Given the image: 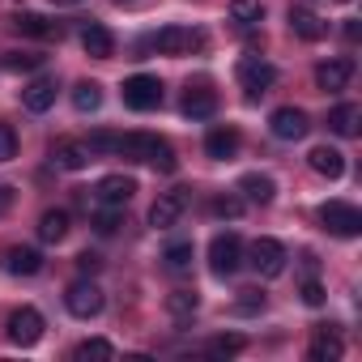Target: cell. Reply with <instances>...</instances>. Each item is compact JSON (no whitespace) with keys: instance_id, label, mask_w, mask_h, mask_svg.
Wrapping results in <instances>:
<instances>
[{"instance_id":"6da1fadb","label":"cell","mask_w":362,"mask_h":362,"mask_svg":"<svg viewBox=\"0 0 362 362\" xmlns=\"http://www.w3.org/2000/svg\"><path fill=\"white\" fill-rule=\"evenodd\" d=\"M115 153L136 158V162H149V166L162 170V175H170V170L179 166V162H175V149H170L162 136H153V132H128V136H119Z\"/></svg>"},{"instance_id":"7a4b0ae2","label":"cell","mask_w":362,"mask_h":362,"mask_svg":"<svg viewBox=\"0 0 362 362\" xmlns=\"http://www.w3.org/2000/svg\"><path fill=\"white\" fill-rule=\"evenodd\" d=\"M149 43H153L162 56H188V52H197V47L205 43V35H201V30H188V26H162Z\"/></svg>"},{"instance_id":"3957f363","label":"cell","mask_w":362,"mask_h":362,"mask_svg":"<svg viewBox=\"0 0 362 362\" xmlns=\"http://www.w3.org/2000/svg\"><path fill=\"white\" fill-rule=\"evenodd\" d=\"M158 103H162V81H158V77L136 73V77L124 81V107H132V111H153Z\"/></svg>"},{"instance_id":"277c9868","label":"cell","mask_w":362,"mask_h":362,"mask_svg":"<svg viewBox=\"0 0 362 362\" xmlns=\"http://www.w3.org/2000/svg\"><path fill=\"white\" fill-rule=\"evenodd\" d=\"M320 222H324L332 235H341V239H354V235L362 230V214H358L354 205H345V201H328V205L320 209Z\"/></svg>"},{"instance_id":"5b68a950","label":"cell","mask_w":362,"mask_h":362,"mask_svg":"<svg viewBox=\"0 0 362 362\" xmlns=\"http://www.w3.org/2000/svg\"><path fill=\"white\" fill-rule=\"evenodd\" d=\"M239 264H243V243H239V235H218V239L209 243V269H214L218 277H230Z\"/></svg>"},{"instance_id":"8992f818","label":"cell","mask_w":362,"mask_h":362,"mask_svg":"<svg viewBox=\"0 0 362 362\" xmlns=\"http://www.w3.org/2000/svg\"><path fill=\"white\" fill-rule=\"evenodd\" d=\"M273 81H277V69H273V64H264V60H256V56L239 60V86H243L247 98H260Z\"/></svg>"},{"instance_id":"52a82bcc","label":"cell","mask_w":362,"mask_h":362,"mask_svg":"<svg viewBox=\"0 0 362 362\" xmlns=\"http://www.w3.org/2000/svg\"><path fill=\"white\" fill-rule=\"evenodd\" d=\"M286 247L277 243V239H256L252 243V269L260 273V277H281L286 273Z\"/></svg>"},{"instance_id":"ba28073f","label":"cell","mask_w":362,"mask_h":362,"mask_svg":"<svg viewBox=\"0 0 362 362\" xmlns=\"http://www.w3.org/2000/svg\"><path fill=\"white\" fill-rule=\"evenodd\" d=\"M64 303H69V311H73L77 320H94V315L103 311V290H98L94 281H73L69 294H64Z\"/></svg>"},{"instance_id":"9c48e42d","label":"cell","mask_w":362,"mask_h":362,"mask_svg":"<svg viewBox=\"0 0 362 362\" xmlns=\"http://www.w3.org/2000/svg\"><path fill=\"white\" fill-rule=\"evenodd\" d=\"M43 315L35 311V307H22V311H13L9 315V341L13 345H39L43 341Z\"/></svg>"},{"instance_id":"30bf717a","label":"cell","mask_w":362,"mask_h":362,"mask_svg":"<svg viewBox=\"0 0 362 362\" xmlns=\"http://www.w3.org/2000/svg\"><path fill=\"white\" fill-rule=\"evenodd\" d=\"M214 111H218V90L209 81H192L184 90V115L188 119H209Z\"/></svg>"},{"instance_id":"8fae6325","label":"cell","mask_w":362,"mask_h":362,"mask_svg":"<svg viewBox=\"0 0 362 362\" xmlns=\"http://www.w3.org/2000/svg\"><path fill=\"white\" fill-rule=\"evenodd\" d=\"M269 128H273V136L277 141H298V136H307V111H298V107H277L273 115H269Z\"/></svg>"},{"instance_id":"7c38bea8","label":"cell","mask_w":362,"mask_h":362,"mask_svg":"<svg viewBox=\"0 0 362 362\" xmlns=\"http://www.w3.org/2000/svg\"><path fill=\"white\" fill-rule=\"evenodd\" d=\"M184 205H188V192H184V188L162 192V197L153 201V209H149V226H158V230L175 226V222H179V214H184Z\"/></svg>"},{"instance_id":"4fadbf2b","label":"cell","mask_w":362,"mask_h":362,"mask_svg":"<svg viewBox=\"0 0 362 362\" xmlns=\"http://www.w3.org/2000/svg\"><path fill=\"white\" fill-rule=\"evenodd\" d=\"M132 192H136V179H132V175H103L98 188H94V197H98L103 205H115V209L128 205Z\"/></svg>"},{"instance_id":"5bb4252c","label":"cell","mask_w":362,"mask_h":362,"mask_svg":"<svg viewBox=\"0 0 362 362\" xmlns=\"http://www.w3.org/2000/svg\"><path fill=\"white\" fill-rule=\"evenodd\" d=\"M349 77H354V60H349V56L324 60V64L315 69V86H320V90H345Z\"/></svg>"},{"instance_id":"9a60e30c","label":"cell","mask_w":362,"mask_h":362,"mask_svg":"<svg viewBox=\"0 0 362 362\" xmlns=\"http://www.w3.org/2000/svg\"><path fill=\"white\" fill-rule=\"evenodd\" d=\"M307 162H311V170L324 175V179H341V175H345V153L332 149V145H315V149L307 153Z\"/></svg>"},{"instance_id":"2e32d148","label":"cell","mask_w":362,"mask_h":362,"mask_svg":"<svg viewBox=\"0 0 362 362\" xmlns=\"http://www.w3.org/2000/svg\"><path fill=\"white\" fill-rule=\"evenodd\" d=\"M315 362H337L341 354H345V345H341V337H337V328H328V324H320L315 328V337H311V349H307Z\"/></svg>"},{"instance_id":"e0dca14e","label":"cell","mask_w":362,"mask_h":362,"mask_svg":"<svg viewBox=\"0 0 362 362\" xmlns=\"http://www.w3.org/2000/svg\"><path fill=\"white\" fill-rule=\"evenodd\" d=\"M52 158H56V166H64V170H86V166H90V145H86V141H56Z\"/></svg>"},{"instance_id":"ac0fdd59","label":"cell","mask_w":362,"mask_h":362,"mask_svg":"<svg viewBox=\"0 0 362 362\" xmlns=\"http://www.w3.org/2000/svg\"><path fill=\"white\" fill-rule=\"evenodd\" d=\"M5 269L18 273V277H35L43 269V252L39 247H9L5 252Z\"/></svg>"},{"instance_id":"d6986e66","label":"cell","mask_w":362,"mask_h":362,"mask_svg":"<svg viewBox=\"0 0 362 362\" xmlns=\"http://www.w3.org/2000/svg\"><path fill=\"white\" fill-rule=\"evenodd\" d=\"M290 30H294L298 39H307V43H320V39L328 35V22H320L311 9H290Z\"/></svg>"},{"instance_id":"ffe728a7","label":"cell","mask_w":362,"mask_h":362,"mask_svg":"<svg viewBox=\"0 0 362 362\" xmlns=\"http://www.w3.org/2000/svg\"><path fill=\"white\" fill-rule=\"evenodd\" d=\"M81 47H86V56H94V60H107V56L115 52V39H111V30H107V26L90 22V26L81 30Z\"/></svg>"},{"instance_id":"44dd1931","label":"cell","mask_w":362,"mask_h":362,"mask_svg":"<svg viewBox=\"0 0 362 362\" xmlns=\"http://www.w3.org/2000/svg\"><path fill=\"white\" fill-rule=\"evenodd\" d=\"M22 103H26V111H35V115L47 111V107L56 103V81H52V77H35V81L22 90Z\"/></svg>"},{"instance_id":"7402d4cb","label":"cell","mask_w":362,"mask_h":362,"mask_svg":"<svg viewBox=\"0 0 362 362\" xmlns=\"http://www.w3.org/2000/svg\"><path fill=\"white\" fill-rule=\"evenodd\" d=\"M235 149H239V132H235V128H214V132L205 136V153L218 158V162L235 158Z\"/></svg>"},{"instance_id":"603a6c76","label":"cell","mask_w":362,"mask_h":362,"mask_svg":"<svg viewBox=\"0 0 362 362\" xmlns=\"http://www.w3.org/2000/svg\"><path fill=\"white\" fill-rule=\"evenodd\" d=\"M358 119H362V111H358L354 103H337V107L328 111V128H332L337 136H354V132H358Z\"/></svg>"},{"instance_id":"cb8c5ba5","label":"cell","mask_w":362,"mask_h":362,"mask_svg":"<svg viewBox=\"0 0 362 362\" xmlns=\"http://www.w3.org/2000/svg\"><path fill=\"white\" fill-rule=\"evenodd\" d=\"M239 192H243L247 201H256V205H269V201H273V179L260 175V170H252V175L239 179Z\"/></svg>"},{"instance_id":"d4e9b609","label":"cell","mask_w":362,"mask_h":362,"mask_svg":"<svg viewBox=\"0 0 362 362\" xmlns=\"http://www.w3.org/2000/svg\"><path fill=\"white\" fill-rule=\"evenodd\" d=\"M9 22H13V30H22V35H30V39H52V35H60L56 22H47V18H39V13H13Z\"/></svg>"},{"instance_id":"484cf974","label":"cell","mask_w":362,"mask_h":362,"mask_svg":"<svg viewBox=\"0 0 362 362\" xmlns=\"http://www.w3.org/2000/svg\"><path fill=\"white\" fill-rule=\"evenodd\" d=\"M69 235V214L64 209H47L43 218H39V239L43 243H60Z\"/></svg>"},{"instance_id":"4316f807","label":"cell","mask_w":362,"mask_h":362,"mask_svg":"<svg viewBox=\"0 0 362 362\" xmlns=\"http://www.w3.org/2000/svg\"><path fill=\"white\" fill-rule=\"evenodd\" d=\"M73 107H77L81 115L98 111V107H103V86H98V81H77V86H73Z\"/></svg>"},{"instance_id":"83f0119b","label":"cell","mask_w":362,"mask_h":362,"mask_svg":"<svg viewBox=\"0 0 362 362\" xmlns=\"http://www.w3.org/2000/svg\"><path fill=\"white\" fill-rule=\"evenodd\" d=\"M166 311H170L175 320H192V315H197V294H192V290H175V294H166Z\"/></svg>"},{"instance_id":"f1b7e54d","label":"cell","mask_w":362,"mask_h":362,"mask_svg":"<svg viewBox=\"0 0 362 362\" xmlns=\"http://www.w3.org/2000/svg\"><path fill=\"white\" fill-rule=\"evenodd\" d=\"M73 358H77V362H90V358H115V345L103 341V337H90V341H81V345L73 349Z\"/></svg>"},{"instance_id":"f546056e","label":"cell","mask_w":362,"mask_h":362,"mask_svg":"<svg viewBox=\"0 0 362 362\" xmlns=\"http://www.w3.org/2000/svg\"><path fill=\"white\" fill-rule=\"evenodd\" d=\"M230 18L243 22V26H256L264 18V5H260V0H230Z\"/></svg>"},{"instance_id":"4dcf8cb0","label":"cell","mask_w":362,"mask_h":362,"mask_svg":"<svg viewBox=\"0 0 362 362\" xmlns=\"http://www.w3.org/2000/svg\"><path fill=\"white\" fill-rule=\"evenodd\" d=\"M166 269L170 273H188L192 269V243H170L166 247Z\"/></svg>"},{"instance_id":"1f68e13d","label":"cell","mask_w":362,"mask_h":362,"mask_svg":"<svg viewBox=\"0 0 362 362\" xmlns=\"http://www.w3.org/2000/svg\"><path fill=\"white\" fill-rule=\"evenodd\" d=\"M39 60H43V56H30V52H9V56H5V69H13V73H30V69H39Z\"/></svg>"},{"instance_id":"d6a6232c","label":"cell","mask_w":362,"mask_h":362,"mask_svg":"<svg viewBox=\"0 0 362 362\" xmlns=\"http://www.w3.org/2000/svg\"><path fill=\"white\" fill-rule=\"evenodd\" d=\"M260 307H264V294L260 290H239V303H235L239 315H256Z\"/></svg>"},{"instance_id":"836d02e7","label":"cell","mask_w":362,"mask_h":362,"mask_svg":"<svg viewBox=\"0 0 362 362\" xmlns=\"http://www.w3.org/2000/svg\"><path fill=\"white\" fill-rule=\"evenodd\" d=\"M239 349H243V337H235V332H230V337H214V341H209V354H218V358L239 354Z\"/></svg>"},{"instance_id":"e575fe53","label":"cell","mask_w":362,"mask_h":362,"mask_svg":"<svg viewBox=\"0 0 362 362\" xmlns=\"http://www.w3.org/2000/svg\"><path fill=\"white\" fill-rule=\"evenodd\" d=\"M13 153H18V132L9 124H0V162H13Z\"/></svg>"},{"instance_id":"d590c367","label":"cell","mask_w":362,"mask_h":362,"mask_svg":"<svg viewBox=\"0 0 362 362\" xmlns=\"http://www.w3.org/2000/svg\"><path fill=\"white\" fill-rule=\"evenodd\" d=\"M90 153H115V145H119V136H111V132H94L90 141Z\"/></svg>"},{"instance_id":"8d00e7d4","label":"cell","mask_w":362,"mask_h":362,"mask_svg":"<svg viewBox=\"0 0 362 362\" xmlns=\"http://www.w3.org/2000/svg\"><path fill=\"white\" fill-rule=\"evenodd\" d=\"M214 214H218V218H239V214H243V201H239V197H218V201H214Z\"/></svg>"},{"instance_id":"74e56055","label":"cell","mask_w":362,"mask_h":362,"mask_svg":"<svg viewBox=\"0 0 362 362\" xmlns=\"http://www.w3.org/2000/svg\"><path fill=\"white\" fill-rule=\"evenodd\" d=\"M94 226H98L103 235H115V230H119V214H115V205H107V209L94 218Z\"/></svg>"},{"instance_id":"f35d334b","label":"cell","mask_w":362,"mask_h":362,"mask_svg":"<svg viewBox=\"0 0 362 362\" xmlns=\"http://www.w3.org/2000/svg\"><path fill=\"white\" fill-rule=\"evenodd\" d=\"M303 303L307 307H320L324 303V286L320 281H303Z\"/></svg>"},{"instance_id":"ab89813d","label":"cell","mask_w":362,"mask_h":362,"mask_svg":"<svg viewBox=\"0 0 362 362\" xmlns=\"http://www.w3.org/2000/svg\"><path fill=\"white\" fill-rule=\"evenodd\" d=\"M98 264H103V260H98L94 252H81V256H77V269H81V273H98Z\"/></svg>"},{"instance_id":"60d3db41","label":"cell","mask_w":362,"mask_h":362,"mask_svg":"<svg viewBox=\"0 0 362 362\" xmlns=\"http://www.w3.org/2000/svg\"><path fill=\"white\" fill-rule=\"evenodd\" d=\"M13 209V188H5V184H0V218H5Z\"/></svg>"},{"instance_id":"b9f144b4","label":"cell","mask_w":362,"mask_h":362,"mask_svg":"<svg viewBox=\"0 0 362 362\" xmlns=\"http://www.w3.org/2000/svg\"><path fill=\"white\" fill-rule=\"evenodd\" d=\"M56 5H77V0H56Z\"/></svg>"},{"instance_id":"7bdbcfd3","label":"cell","mask_w":362,"mask_h":362,"mask_svg":"<svg viewBox=\"0 0 362 362\" xmlns=\"http://www.w3.org/2000/svg\"><path fill=\"white\" fill-rule=\"evenodd\" d=\"M341 5H345V0H341Z\"/></svg>"}]
</instances>
